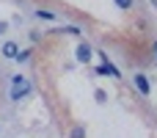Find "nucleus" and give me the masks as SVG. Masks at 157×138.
<instances>
[{
    "mask_svg": "<svg viewBox=\"0 0 157 138\" xmlns=\"http://www.w3.org/2000/svg\"><path fill=\"white\" fill-rule=\"evenodd\" d=\"M28 94H30V80H28L25 75H14V77H11V100L19 102V100H25Z\"/></svg>",
    "mask_w": 157,
    "mask_h": 138,
    "instance_id": "nucleus-1",
    "label": "nucleus"
},
{
    "mask_svg": "<svg viewBox=\"0 0 157 138\" xmlns=\"http://www.w3.org/2000/svg\"><path fill=\"white\" fill-rule=\"evenodd\" d=\"M99 58H102V66L97 69L99 75H110V77H121V72H119V69H116V66H113V64L108 61V55H105V53H99Z\"/></svg>",
    "mask_w": 157,
    "mask_h": 138,
    "instance_id": "nucleus-2",
    "label": "nucleus"
},
{
    "mask_svg": "<svg viewBox=\"0 0 157 138\" xmlns=\"http://www.w3.org/2000/svg\"><path fill=\"white\" fill-rule=\"evenodd\" d=\"M132 83H135V89H138L144 97H149V94H152V83H149V77H146V75H135V77H132Z\"/></svg>",
    "mask_w": 157,
    "mask_h": 138,
    "instance_id": "nucleus-3",
    "label": "nucleus"
},
{
    "mask_svg": "<svg viewBox=\"0 0 157 138\" xmlns=\"http://www.w3.org/2000/svg\"><path fill=\"white\" fill-rule=\"evenodd\" d=\"M91 55H94V50L88 47V44H77V61H91Z\"/></svg>",
    "mask_w": 157,
    "mask_h": 138,
    "instance_id": "nucleus-4",
    "label": "nucleus"
},
{
    "mask_svg": "<svg viewBox=\"0 0 157 138\" xmlns=\"http://www.w3.org/2000/svg\"><path fill=\"white\" fill-rule=\"evenodd\" d=\"M3 55H6V58H19V47H17L14 41H6V44H3Z\"/></svg>",
    "mask_w": 157,
    "mask_h": 138,
    "instance_id": "nucleus-5",
    "label": "nucleus"
},
{
    "mask_svg": "<svg viewBox=\"0 0 157 138\" xmlns=\"http://www.w3.org/2000/svg\"><path fill=\"white\" fill-rule=\"evenodd\" d=\"M69 138H86V127H83V124H75V127L69 130Z\"/></svg>",
    "mask_w": 157,
    "mask_h": 138,
    "instance_id": "nucleus-6",
    "label": "nucleus"
},
{
    "mask_svg": "<svg viewBox=\"0 0 157 138\" xmlns=\"http://www.w3.org/2000/svg\"><path fill=\"white\" fill-rule=\"evenodd\" d=\"M36 17H39V19H55V14H52V11H44V8H39Z\"/></svg>",
    "mask_w": 157,
    "mask_h": 138,
    "instance_id": "nucleus-7",
    "label": "nucleus"
},
{
    "mask_svg": "<svg viewBox=\"0 0 157 138\" xmlns=\"http://www.w3.org/2000/svg\"><path fill=\"white\" fill-rule=\"evenodd\" d=\"M116 6H119L121 11H130V8H132V0H116Z\"/></svg>",
    "mask_w": 157,
    "mask_h": 138,
    "instance_id": "nucleus-8",
    "label": "nucleus"
},
{
    "mask_svg": "<svg viewBox=\"0 0 157 138\" xmlns=\"http://www.w3.org/2000/svg\"><path fill=\"white\" fill-rule=\"evenodd\" d=\"M28 58H30V50H22V53H19V58H17V61H28Z\"/></svg>",
    "mask_w": 157,
    "mask_h": 138,
    "instance_id": "nucleus-9",
    "label": "nucleus"
},
{
    "mask_svg": "<svg viewBox=\"0 0 157 138\" xmlns=\"http://www.w3.org/2000/svg\"><path fill=\"white\" fill-rule=\"evenodd\" d=\"M3 30H6V22H0V33H3Z\"/></svg>",
    "mask_w": 157,
    "mask_h": 138,
    "instance_id": "nucleus-10",
    "label": "nucleus"
},
{
    "mask_svg": "<svg viewBox=\"0 0 157 138\" xmlns=\"http://www.w3.org/2000/svg\"><path fill=\"white\" fill-rule=\"evenodd\" d=\"M152 50H155V55H157V41H155V47H152Z\"/></svg>",
    "mask_w": 157,
    "mask_h": 138,
    "instance_id": "nucleus-11",
    "label": "nucleus"
}]
</instances>
